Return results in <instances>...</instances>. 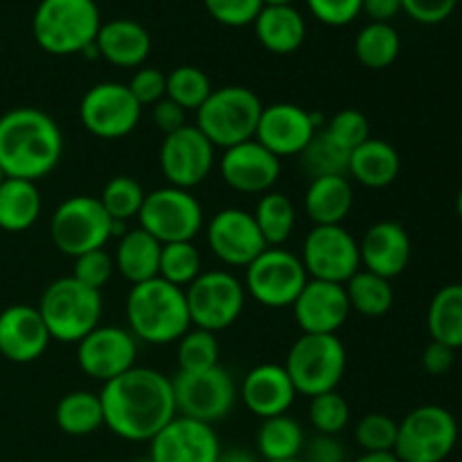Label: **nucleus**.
<instances>
[{
  "instance_id": "obj_33",
  "label": "nucleus",
  "mask_w": 462,
  "mask_h": 462,
  "mask_svg": "<svg viewBox=\"0 0 462 462\" xmlns=\"http://www.w3.org/2000/svg\"><path fill=\"white\" fill-rule=\"evenodd\" d=\"M305 442L302 427L298 424V420L289 418L287 413L262 420L255 438L257 454L264 458V462L300 458Z\"/></svg>"
},
{
  "instance_id": "obj_2",
  "label": "nucleus",
  "mask_w": 462,
  "mask_h": 462,
  "mask_svg": "<svg viewBox=\"0 0 462 462\" xmlns=\"http://www.w3.org/2000/svg\"><path fill=\"white\" fill-rule=\"evenodd\" d=\"M63 134L50 113L18 106L0 116V167L7 179L36 180L57 170Z\"/></svg>"
},
{
  "instance_id": "obj_15",
  "label": "nucleus",
  "mask_w": 462,
  "mask_h": 462,
  "mask_svg": "<svg viewBox=\"0 0 462 462\" xmlns=\"http://www.w3.org/2000/svg\"><path fill=\"white\" fill-rule=\"evenodd\" d=\"M300 260L311 280L346 284L361 269L359 242L346 226H314L302 244Z\"/></svg>"
},
{
  "instance_id": "obj_36",
  "label": "nucleus",
  "mask_w": 462,
  "mask_h": 462,
  "mask_svg": "<svg viewBox=\"0 0 462 462\" xmlns=\"http://www.w3.org/2000/svg\"><path fill=\"white\" fill-rule=\"evenodd\" d=\"M253 219H255L266 246H282L296 228V206L287 194L271 189L260 197Z\"/></svg>"
},
{
  "instance_id": "obj_53",
  "label": "nucleus",
  "mask_w": 462,
  "mask_h": 462,
  "mask_svg": "<svg viewBox=\"0 0 462 462\" xmlns=\"http://www.w3.org/2000/svg\"><path fill=\"white\" fill-rule=\"evenodd\" d=\"M456 361V350L454 347L445 346V343L431 341L422 352V368L427 370L433 377H442V374L449 373L454 368Z\"/></svg>"
},
{
  "instance_id": "obj_50",
  "label": "nucleus",
  "mask_w": 462,
  "mask_h": 462,
  "mask_svg": "<svg viewBox=\"0 0 462 462\" xmlns=\"http://www.w3.org/2000/svg\"><path fill=\"white\" fill-rule=\"evenodd\" d=\"M402 12L422 25H438L454 14L458 0H400Z\"/></svg>"
},
{
  "instance_id": "obj_55",
  "label": "nucleus",
  "mask_w": 462,
  "mask_h": 462,
  "mask_svg": "<svg viewBox=\"0 0 462 462\" xmlns=\"http://www.w3.org/2000/svg\"><path fill=\"white\" fill-rule=\"evenodd\" d=\"M217 462H257V456L251 454L248 449H242V447H233V449H221L219 458Z\"/></svg>"
},
{
  "instance_id": "obj_7",
  "label": "nucleus",
  "mask_w": 462,
  "mask_h": 462,
  "mask_svg": "<svg viewBox=\"0 0 462 462\" xmlns=\"http://www.w3.org/2000/svg\"><path fill=\"white\" fill-rule=\"evenodd\" d=\"M298 395L316 397L337 391L347 368L346 346L337 334H302L284 359Z\"/></svg>"
},
{
  "instance_id": "obj_56",
  "label": "nucleus",
  "mask_w": 462,
  "mask_h": 462,
  "mask_svg": "<svg viewBox=\"0 0 462 462\" xmlns=\"http://www.w3.org/2000/svg\"><path fill=\"white\" fill-rule=\"evenodd\" d=\"M352 462H400L393 451H386V454H361L359 458Z\"/></svg>"
},
{
  "instance_id": "obj_22",
  "label": "nucleus",
  "mask_w": 462,
  "mask_h": 462,
  "mask_svg": "<svg viewBox=\"0 0 462 462\" xmlns=\"http://www.w3.org/2000/svg\"><path fill=\"white\" fill-rule=\"evenodd\" d=\"M291 311L302 334H337L352 310L343 284L310 278L291 305Z\"/></svg>"
},
{
  "instance_id": "obj_38",
  "label": "nucleus",
  "mask_w": 462,
  "mask_h": 462,
  "mask_svg": "<svg viewBox=\"0 0 462 462\" xmlns=\"http://www.w3.org/2000/svg\"><path fill=\"white\" fill-rule=\"evenodd\" d=\"M300 167L310 179H320V176H347V152L343 144H338L325 129L316 131L311 143L307 144L305 152L300 153Z\"/></svg>"
},
{
  "instance_id": "obj_43",
  "label": "nucleus",
  "mask_w": 462,
  "mask_h": 462,
  "mask_svg": "<svg viewBox=\"0 0 462 462\" xmlns=\"http://www.w3.org/2000/svg\"><path fill=\"white\" fill-rule=\"evenodd\" d=\"M310 422L319 436H338L350 424V404L338 391L311 397Z\"/></svg>"
},
{
  "instance_id": "obj_29",
  "label": "nucleus",
  "mask_w": 462,
  "mask_h": 462,
  "mask_svg": "<svg viewBox=\"0 0 462 462\" xmlns=\"http://www.w3.org/2000/svg\"><path fill=\"white\" fill-rule=\"evenodd\" d=\"M255 36L262 48L273 54H293L305 43L307 25L302 14L293 5L287 7H262L253 21Z\"/></svg>"
},
{
  "instance_id": "obj_16",
  "label": "nucleus",
  "mask_w": 462,
  "mask_h": 462,
  "mask_svg": "<svg viewBox=\"0 0 462 462\" xmlns=\"http://www.w3.org/2000/svg\"><path fill=\"white\" fill-rule=\"evenodd\" d=\"M323 126V116L319 113L307 111L291 102H278L262 108L255 140L282 161V158L300 156L316 131Z\"/></svg>"
},
{
  "instance_id": "obj_9",
  "label": "nucleus",
  "mask_w": 462,
  "mask_h": 462,
  "mask_svg": "<svg viewBox=\"0 0 462 462\" xmlns=\"http://www.w3.org/2000/svg\"><path fill=\"white\" fill-rule=\"evenodd\" d=\"M310 282L300 255L282 246H269L246 266L244 289L257 305L284 310L296 302Z\"/></svg>"
},
{
  "instance_id": "obj_24",
  "label": "nucleus",
  "mask_w": 462,
  "mask_h": 462,
  "mask_svg": "<svg viewBox=\"0 0 462 462\" xmlns=\"http://www.w3.org/2000/svg\"><path fill=\"white\" fill-rule=\"evenodd\" d=\"M411 237L397 221H377L364 233L359 242V257L364 271L395 280L409 269Z\"/></svg>"
},
{
  "instance_id": "obj_40",
  "label": "nucleus",
  "mask_w": 462,
  "mask_h": 462,
  "mask_svg": "<svg viewBox=\"0 0 462 462\" xmlns=\"http://www.w3.org/2000/svg\"><path fill=\"white\" fill-rule=\"evenodd\" d=\"M176 359L180 373H201L219 365V341L215 332L201 328H189L176 341Z\"/></svg>"
},
{
  "instance_id": "obj_3",
  "label": "nucleus",
  "mask_w": 462,
  "mask_h": 462,
  "mask_svg": "<svg viewBox=\"0 0 462 462\" xmlns=\"http://www.w3.org/2000/svg\"><path fill=\"white\" fill-rule=\"evenodd\" d=\"M125 311L129 332L149 346H170L192 328L185 289L162 278L131 284Z\"/></svg>"
},
{
  "instance_id": "obj_41",
  "label": "nucleus",
  "mask_w": 462,
  "mask_h": 462,
  "mask_svg": "<svg viewBox=\"0 0 462 462\" xmlns=\"http://www.w3.org/2000/svg\"><path fill=\"white\" fill-rule=\"evenodd\" d=\"M212 93V81L201 68L197 66H179L167 75V93L165 97L179 104L185 111H194L203 106Z\"/></svg>"
},
{
  "instance_id": "obj_26",
  "label": "nucleus",
  "mask_w": 462,
  "mask_h": 462,
  "mask_svg": "<svg viewBox=\"0 0 462 462\" xmlns=\"http://www.w3.org/2000/svg\"><path fill=\"white\" fill-rule=\"evenodd\" d=\"M95 45H97L99 59L111 66L138 70L152 52V36L138 21L116 18V21L102 23Z\"/></svg>"
},
{
  "instance_id": "obj_32",
  "label": "nucleus",
  "mask_w": 462,
  "mask_h": 462,
  "mask_svg": "<svg viewBox=\"0 0 462 462\" xmlns=\"http://www.w3.org/2000/svg\"><path fill=\"white\" fill-rule=\"evenodd\" d=\"M59 431L72 438H84L104 427V409L99 393L70 391L54 409Z\"/></svg>"
},
{
  "instance_id": "obj_35",
  "label": "nucleus",
  "mask_w": 462,
  "mask_h": 462,
  "mask_svg": "<svg viewBox=\"0 0 462 462\" xmlns=\"http://www.w3.org/2000/svg\"><path fill=\"white\" fill-rule=\"evenodd\" d=\"M343 287H346L347 300H350V310L361 316H368V319H379V316L388 314L395 302L391 280L370 273V271L359 269Z\"/></svg>"
},
{
  "instance_id": "obj_58",
  "label": "nucleus",
  "mask_w": 462,
  "mask_h": 462,
  "mask_svg": "<svg viewBox=\"0 0 462 462\" xmlns=\"http://www.w3.org/2000/svg\"><path fill=\"white\" fill-rule=\"evenodd\" d=\"M456 212H458V217H460V221H462V188H460L458 197H456Z\"/></svg>"
},
{
  "instance_id": "obj_28",
  "label": "nucleus",
  "mask_w": 462,
  "mask_h": 462,
  "mask_svg": "<svg viewBox=\"0 0 462 462\" xmlns=\"http://www.w3.org/2000/svg\"><path fill=\"white\" fill-rule=\"evenodd\" d=\"M355 206V189L347 176L311 179L305 192V212L314 226H343Z\"/></svg>"
},
{
  "instance_id": "obj_46",
  "label": "nucleus",
  "mask_w": 462,
  "mask_h": 462,
  "mask_svg": "<svg viewBox=\"0 0 462 462\" xmlns=\"http://www.w3.org/2000/svg\"><path fill=\"white\" fill-rule=\"evenodd\" d=\"M113 273H116V262H113V255H108L104 248H97V251H90L75 257L72 278L79 280L86 287L102 291L108 284V280L113 278Z\"/></svg>"
},
{
  "instance_id": "obj_17",
  "label": "nucleus",
  "mask_w": 462,
  "mask_h": 462,
  "mask_svg": "<svg viewBox=\"0 0 462 462\" xmlns=\"http://www.w3.org/2000/svg\"><path fill=\"white\" fill-rule=\"evenodd\" d=\"M138 359V338L117 325H97L77 343V365L95 382H111L131 370Z\"/></svg>"
},
{
  "instance_id": "obj_37",
  "label": "nucleus",
  "mask_w": 462,
  "mask_h": 462,
  "mask_svg": "<svg viewBox=\"0 0 462 462\" xmlns=\"http://www.w3.org/2000/svg\"><path fill=\"white\" fill-rule=\"evenodd\" d=\"M400 50L402 39L391 23H368L355 41L356 61L370 70H383L393 66L400 57Z\"/></svg>"
},
{
  "instance_id": "obj_21",
  "label": "nucleus",
  "mask_w": 462,
  "mask_h": 462,
  "mask_svg": "<svg viewBox=\"0 0 462 462\" xmlns=\"http://www.w3.org/2000/svg\"><path fill=\"white\" fill-rule=\"evenodd\" d=\"M282 171V161L262 147L255 138L224 149L219 174L230 189L239 194H266L275 188Z\"/></svg>"
},
{
  "instance_id": "obj_61",
  "label": "nucleus",
  "mask_w": 462,
  "mask_h": 462,
  "mask_svg": "<svg viewBox=\"0 0 462 462\" xmlns=\"http://www.w3.org/2000/svg\"><path fill=\"white\" fill-rule=\"evenodd\" d=\"M280 462H302V458H293V460H280Z\"/></svg>"
},
{
  "instance_id": "obj_42",
  "label": "nucleus",
  "mask_w": 462,
  "mask_h": 462,
  "mask_svg": "<svg viewBox=\"0 0 462 462\" xmlns=\"http://www.w3.org/2000/svg\"><path fill=\"white\" fill-rule=\"evenodd\" d=\"M144 192L143 185L134 179V176H113L106 185L102 188V194H99V201H102L104 210L108 212L113 221H129L134 217H138L140 208H143Z\"/></svg>"
},
{
  "instance_id": "obj_54",
  "label": "nucleus",
  "mask_w": 462,
  "mask_h": 462,
  "mask_svg": "<svg viewBox=\"0 0 462 462\" xmlns=\"http://www.w3.org/2000/svg\"><path fill=\"white\" fill-rule=\"evenodd\" d=\"M361 12L370 18V23H391L402 12L400 0H364Z\"/></svg>"
},
{
  "instance_id": "obj_11",
  "label": "nucleus",
  "mask_w": 462,
  "mask_h": 462,
  "mask_svg": "<svg viewBox=\"0 0 462 462\" xmlns=\"http://www.w3.org/2000/svg\"><path fill=\"white\" fill-rule=\"evenodd\" d=\"M140 228L161 244L194 242L203 230V206L189 189L162 185L144 197L138 212Z\"/></svg>"
},
{
  "instance_id": "obj_52",
  "label": "nucleus",
  "mask_w": 462,
  "mask_h": 462,
  "mask_svg": "<svg viewBox=\"0 0 462 462\" xmlns=\"http://www.w3.org/2000/svg\"><path fill=\"white\" fill-rule=\"evenodd\" d=\"M152 108V122L162 135H170L174 131L183 129L188 125V111L180 108L179 104L171 102V99L162 97L161 102H156Z\"/></svg>"
},
{
  "instance_id": "obj_48",
  "label": "nucleus",
  "mask_w": 462,
  "mask_h": 462,
  "mask_svg": "<svg viewBox=\"0 0 462 462\" xmlns=\"http://www.w3.org/2000/svg\"><path fill=\"white\" fill-rule=\"evenodd\" d=\"M129 90L135 97V102L140 106H153L156 102H161L167 93V75L161 72L158 68L140 66L138 70L131 75L129 79Z\"/></svg>"
},
{
  "instance_id": "obj_8",
  "label": "nucleus",
  "mask_w": 462,
  "mask_h": 462,
  "mask_svg": "<svg viewBox=\"0 0 462 462\" xmlns=\"http://www.w3.org/2000/svg\"><path fill=\"white\" fill-rule=\"evenodd\" d=\"M113 219L97 197L75 194L57 206L50 221V237L57 251L66 257L104 248L111 237Z\"/></svg>"
},
{
  "instance_id": "obj_19",
  "label": "nucleus",
  "mask_w": 462,
  "mask_h": 462,
  "mask_svg": "<svg viewBox=\"0 0 462 462\" xmlns=\"http://www.w3.org/2000/svg\"><path fill=\"white\" fill-rule=\"evenodd\" d=\"M208 246L226 266L246 269L266 246L253 212L244 208H224L210 219L206 228Z\"/></svg>"
},
{
  "instance_id": "obj_59",
  "label": "nucleus",
  "mask_w": 462,
  "mask_h": 462,
  "mask_svg": "<svg viewBox=\"0 0 462 462\" xmlns=\"http://www.w3.org/2000/svg\"><path fill=\"white\" fill-rule=\"evenodd\" d=\"M7 179V176H5V171H3V167H0V185H3V180Z\"/></svg>"
},
{
  "instance_id": "obj_1",
  "label": "nucleus",
  "mask_w": 462,
  "mask_h": 462,
  "mask_svg": "<svg viewBox=\"0 0 462 462\" xmlns=\"http://www.w3.org/2000/svg\"><path fill=\"white\" fill-rule=\"evenodd\" d=\"M104 427L126 442H149L176 418L171 377L134 365L99 391Z\"/></svg>"
},
{
  "instance_id": "obj_30",
  "label": "nucleus",
  "mask_w": 462,
  "mask_h": 462,
  "mask_svg": "<svg viewBox=\"0 0 462 462\" xmlns=\"http://www.w3.org/2000/svg\"><path fill=\"white\" fill-rule=\"evenodd\" d=\"M161 248L162 244L156 242L143 228L126 230L117 239V248L113 253L116 271L129 284L147 282V280L158 278V264H161Z\"/></svg>"
},
{
  "instance_id": "obj_20",
  "label": "nucleus",
  "mask_w": 462,
  "mask_h": 462,
  "mask_svg": "<svg viewBox=\"0 0 462 462\" xmlns=\"http://www.w3.org/2000/svg\"><path fill=\"white\" fill-rule=\"evenodd\" d=\"M221 442L215 429L199 420L176 415L149 440L152 462H217Z\"/></svg>"
},
{
  "instance_id": "obj_10",
  "label": "nucleus",
  "mask_w": 462,
  "mask_h": 462,
  "mask_svg": "<svg viewBox=\"0 0 462 462\" xmlns=\"http://www.w3.org/2000/svg\"><path fill=\"white\" fill-rule=\"evenodd\" d=\"M458 442V422L447 409L424 404L411 411L397 429L395 451L400 462H442Z\"/></svg>"
},
{
  "instance_id": "obj_12",
  "label": "nucleus",
  "mask_w": 462,
  "mask_h": 462,
  "mask_svg": "<svg viewBox=\"0 0 462 462\" xmlns=\"http://www.w3.org/2000/svg\"><path fill=\"white\" fill-rule=\"evenodd\" d=\"M185 298L194 328L217 334L237 323L246 305V289L230 271H206L185 287Z\"/></svg>"
},
{
  "instance_id": "obj_5",
  "label": "nucleus",
  "mask_w": 462,
  "mask_h": 462,
  "mask_svg": "<svg viewBox=\"0 0 462 462\" xmlns=\"http://www.w3.org/2000/svg\"><path fill=\"white\" fill-rule=\"evenodd\" d=\"M36 310L52 341L77 346L86 334L102 325L104 298L97 289L86 287L72 275H66L45 287Z\"/></svg>"
},
{
  "instance_id": "obj_44",
  "label": "nucleus",
  "mask_w": 462,
  "mask_h": 462,
  "mask_svg": "<svg viewBox=\"0 0 462 462\" xmlns=\"http://www.w3.org/2000/svg\"><path fill=\"white\" fill-rule=\"evenodd\" d=\"M400 422L386 413H368L356 422L355 440L364 454H386L395 451Z\"/></svg>"
},
{
  "instance_id": "obj_31",
  "label": "nucleus",
  "mask_w": 462,
  "mask_h": 462,
  "mask_svg": "<svg viewBox=\"0 0 462 462\" xmlns=\"http://www.w3.org/2000/svg\"><path fill=\"white\" fill-rule=\"evenodd\" d=\"M43 199L32 180L5 179L0 185V228L7 233H25L39 221Z\"/></svg>"
},
{
  "instance_id": "obj_14",
  "label": "nucleus",
  "mask_w": 462,
  "mask_h": 462,
  "mask_svg": "<svg viewBox=\"0 0 462 462\" xmlns=\"http://www.w3.org/2000/svg\"><path fill=\"white\" fill-rule=\"evenodd\" d=\"M143 106L129 86L120 81H99L90 86L79 102V120L90 135L102 140L126 138L140 125Z\"/></svg>"
},
{
  "instance_id": "obj_47",
  "label": "nucleus",
  "mask_w": 462,
  "mask_h": 462,
  "mask_svg": "<svg viewBox=\"0 0 462 462\" xmlns=\"http://www.w3.org/2000/svg\"><path fill=\"white\" fill-rule=\"evenodd\" d=\"M203 5L217 23L228 27L253 25L264 7L262 0H203Z\"/></svg>"
},
{
  "instance_id": "obj_39",
  "label": "nucleus",
  "mask_w": 462,
  "mask_h": 462,
  "mask_svg": "<svg viewBox=\"0 0 462 462\" xmlns=\"http://www.w3.org/2000/svg\"><path fill=\"white\" fill-rule=\"evenodd\" d=\"M201 255L194 242H174L162 244L161 264H158V278L174 287H189L201 275Z\"/></svg>"
},
{
  "instance_id": "obj_4",
  "label": "nucleus",
  "mask_w": 462,
  "mask_h": 462,
  "mask_svg": "<svg viewBox=\"0 0 462 462\" xmlns=\"http://www.w3.org/2000/svg\"><path fill=\"white\" fill-rule=\"evenodd\" d=\"M102 16L95 0H41L32 16L36 45L52 57L81 54L95 43Z\"/></svg>"
},
{
  "instance_id": "obj_18",
  "label": "nucleus",
  "mask_w": 462,
  "mask_h": 462,
  "mask_svg": "<svg viewBox=\"0 0 462 462\" xmlns=\"http://www.w3.org/2000/svg\"><path fill=\"white\" fill-rule=\"evenodd\" d=\"M161 171L167 185L192 189L201 185L215 167V147L194 125L165 135L158 152Z\"/></svg>"
},
{
  "instance_id": "obj_51",
  "label": "nucleus",
  "mask_w": 462,
  "mask_h": 462,
  "mask_svg": "<svg viewBox=\"0 0 462 462\" xmlns=\"http://www.w3.org/2000/svg\"><path fill=\"white\" fill-rule=\"evenodd\" d=\"M300 458L302 462H347V454L337 436H316L305 442Z\"/></svg>"
},
{
  "instance_id": "obj_34",
  "label": "nucleus",
  "mask_w": 462,
  "mask_h": 462,
  "mask_svg": "<svg viewBox=\"0 0 462 462\" xmlns=\"http://www.w3.org/2000/svg\"><path fill=\"white\" fill-rule=\"evenodd\" d=\"M433 341L460 350L462 347V284H447L433 296L427 314Z\"/></svg>"
},
{
  "instance_id": "obj_60",
  "label": "nucleus",
  "mask_w": 462,
  "mask_h": 462,
  "mask_svg": "<svg viewBox=\"0 0 462 462\" xmlns=\"http://www.w3.org/2000/svg\"><path fill=\"white\" fill-rule=\"evenodd\" d=\"M131 462H152V460H149V456H147V458H134Z\"/></svg>"
},
{
  "instance_id": "obj_6",
  "label": "nucleus",
  "mask_w": 462,
  "mask_h": 462,
  "mask_svg": "<svg viewBox=\"0 0 462 462\" xmlns=\"http://www.w3.org/2000/svg\"><path fill=\"white\" fill-rule=\"evenodd\" d=\"M262 99L246 86L212 88L210 97L197 111V129L212 143V147L230 149L255 138L262 116Z\"/></svg>"
},
{
  "instance_id": "obj_57",
  "label": "nucleus",
  "mask_w": 462,
  "mask_h": 462,
  "mask_svg": "<svg viewBox=\"0 0 462 462\" xmlns=\"http://www.w3.org/2000/svg\"><path fill=\"white\" fill-rule=\"evenodd\" d=\"M264 7H287V5H293L296 0H262Z\"/></svg>"
},
{
  "instance_id": "obj_13",
  "label": "nucleus",
  "mask_w": 462,
  "mask_h": 462,
  "mask_svg": "<svg viewBox=\"0 0 462 462\" xmlns=\"http://www.w3.org/2000/svg\"><path fill=\"white\" fill-rule=\"evenodd\" d=\"M176 415L217 424L235 409L239 391L233 377L221 365L201 370V373H176L171 377Z\"/></svg>"
},
{
  "instance_id": "obj_25",
  "label": "nucleus",
  "mask_w": 462,
  "mask_h": 462,
  "mask_svg": "<svg viewBox=\"0 0 462 462\" xmlns=\"http://www.w3.org/2000/svg\"><path fill=\"white\" fill-rule=\"evenodd\" d=\"M239 400L260 420L284 415L293 406L298 391L280 364H260L244 377Z\"/></svg>"
},
{
  "instance_id": "obj_27",
  "label": "nucleus",
  "mask_w": 462,
  "mask_h": 462,
  "mask_svg": "<svg viewBox=\"0 0 462 462\" xmlns=\"http://www.w3.org/2000/svg\"><path fill=\"white\" fill-rule=\"evenodd\" d=\"M402 170V158L391 143L382 138H368L364 144L352 149L347 158V176L370 189L388 188L397 180Z\"/></svg>"
},
{
  "instance_id": "obj_45",
  "label": "nucleus",
  "mask_w": 462,
  "mask_h": 462,
  "mask_svg": "<svg viewBox=\"0 0 462 462\" xmlns=\"http://www.w3.org/2000/svg\"><path fill=\"white\" fill-rule=\"evenodd\" d=\"M323 129L328 131L338 144H343L347 152H352V149L364 144L368 138H373V135H370L368 117L361 111H356V108H343V111L334 113V116L325 122Z\"/></svg>"
},
{
  "instance_id": "obj_49",
  "label": "nucleus",
  "mask_w": 462,
  "mask_h": 462,
  "mask_svg": "<svg viewBox=\"0 0 462 462\" xmlns=\"http://www.w3.org/2000/svg\"><path fill=\"white\" fill-rule=\"evenodd\" d=\"M361 5L364 0H307V7L316 21L329 27L350 25L361 14Z\"/></svg>"
},
{
  "instance_id": "obj_23",
  "label": "nucleus",
  "mask_w": 462,
  "mask_h": 462,
  "mask_svg": "<svg viewBox=\"0 0 462 462\" xmlns=\"http://www.w3.org/2000/svg\"><path fill=\"white\" fill-rule=\"evenodd\" d=\"M50 332L39 310L32 305H9L0 311V355L12 364H32L50 346Z\"/></svg>"
}]
</instances>
